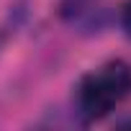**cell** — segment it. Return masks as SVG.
<instances>
[{"label":"cell","mask_w":131,"mask_h":131,"mask_svg":"<svg viewBox=\"0 0 131 131\" xmlns=\"http://www.w3.org/2000/svg\"><path fill=\"white\" fill-rule=\"evenodd\" d=\"M128 98H131V64L123 59H111L77 80L72 93V113L82 126H90L111 116Z\"/></svg>","instance_id":"6da1fadb"},{"label":"cell","mask_w":131,"mask_h":131,"mask_svg":"<svg viewBox=\"0 0 131 131\" xmlns=\"http://www.w3.org/2000/svg\"><path fill=\"white\" fill-rule=\"evenodd\" d=\"M57 16L80 36H98L116 18L108 0H59Z\"/></svg>","instance_id":"7a4b0ae2"},{"label":"cell","mask_w":131,"mask_h":131,"mask_svg":"<svg viewBox=\"0 0 131 131\" xmlns=\"http://www.w3.org/2000/svg\"><path fill=\"white\" fill-rule=\"evenodd\" d=\"M116 21H118V28L131 39V0H123L116 10Z\"/></svg>","instance_id":"3957f363"}]
</instances>
